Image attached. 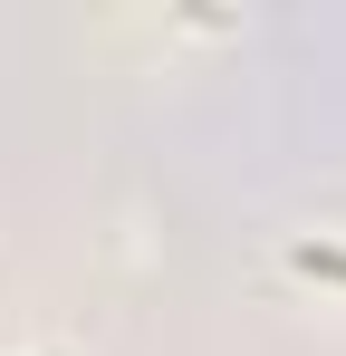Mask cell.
<instances>
[{"label":"cell","instance_id":"6da1fadb","mask_svg":"<svg viewBox=\"0 0 346 356\" xmlns=\"http://www.w3.org/2000/svg\"><path fill=\"white\" fill-rule=\"evenodd\" d=\"M288 260H298V270H308V280H346V250H327V241H298V250H288Z\"/></svg>","mask_w":346,"mask_h":356}]
</instances>
